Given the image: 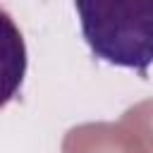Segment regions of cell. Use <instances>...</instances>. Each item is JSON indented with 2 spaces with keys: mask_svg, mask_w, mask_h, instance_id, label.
<instances>
[{
  "mask_svg": "<svg viewBox=\"0 0 153 153\" xmlns=\"http://www.w3.org/2000/svg\"><path fill=\"white\" fill-rule=\"evenodd\" d=\"M26 74V45L14 19L0 10V108H5L22 88Z\"/></svg>",
  "mask_w": 153,
  "mask_h": 153,
  "instance_id": "cell-3",
  "label": "cell"
},
{
  "mask_svg": "<svg viewBox=\"0 0 153 153\" xmlns=\"http://www.w3.org/2000/svg\"><path fill=\"white\" fill-rule=\"evenodd\" d=\"M74 10L96 57L146 76L153 65V0L76 2Z\"/></svg>",
  "mask_w": 153,
  "mask_h": 153,
  "instance_id": "cell-1",
  "label": "cell"
},
{
  "mask_svg": "<svg viewBox=\"0 0 153 153\" xmlns=\"http://www.w3.org/2000/svg\"><path fill=\"white\" fill-rule=\"evenodd\" d=\"M120 124L136 139V143L143 148V153H153V98H146L136 105H131Z\"/></svg>",
  "mask_w": 153,
  "mask_h": 153,
  "instance_id": "cell-4",
  "label": "cell"
},
{
  "mask_svg": "<svg viewBox=\"0 0 153 153\" xmlns=\"http://www.w3.org/2000/svg\"><path fill=\"white\" fill-rule=\"evenodd\" d=\"M62 153H143V148L120 122H86L65 134Z\"/></svg>",
  "mask_w": 153,
  "mask_h": 153,
  "instance_id": "cell-2",
  "label": "cell"
}]
</instances>
